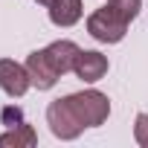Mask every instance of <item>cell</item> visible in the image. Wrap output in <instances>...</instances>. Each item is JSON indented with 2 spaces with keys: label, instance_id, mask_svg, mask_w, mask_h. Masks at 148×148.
I'll return each instance as SVG.
<instances>
[{
  "label": "cell",
  "instance_id": "1",
  "mask_svg": "<svg viewBox=\"0 0 148 148\" xmlns=\"http://www.w3.org/2000/svg\"><path fill=\"white\" fill-rule=\"evenodd\" d=\"M47 122H49V131H52L58 139H76V136L84 131V122L79 119L76 108L70 105V96L49 102V108H47Z\"/></svg>",
  "mask_w": 148,
  "mask_h": 148
},
{
  "label": "cell",
  "instance_id": "7",
  "mask_svg": "<svg viewBox=\"0 0 148 148\" xmlns=\"http://www.w3.org/2000/svg\"><path fill=\"white\" fill-rule=\"evenodd\" d=\"M44 52H47L49 64L55 67V73H58V76H64V73L73 70V64H76V58H79L82 49L73 44V41H52L49 47H44Z\"/></svg>",
  "mask_w": 148,
  "mask_h": 148
},
{
  "label": "cell",
  "instance_id": "4",
  "mask_svg": "<svg viewBox=\"0 0 148 148\" xmlns=\"http://www.w3.org/2000/svg\"><path fill=\"white\" fill-rule=\"evenodd\" d=\"M29 87H32V79H29L26 64H18L12 58H0V90L12 99H21Z\"/></svg>",
  "mask_w": 148,
  "mask_h": 148
},
{
  "label": "cell",
  "instance_id": "10",
  "mask_svg": "<svg viewBox=\"0 0 148 148\" xmlns=\"http://www.w3.org/2000/svg\"><path fill=\"white\" fill-rule=\"evenodd\" d=\"M108 6L122 18V21H134L136 15H139V6H142V0H108Z\"/></svg>",
  "mask_w": 148,
  "mask_h": 148
},
{
  "label": "cell",
  "instance_id": "6",
  "mask_svg": "<svg viewBox=\"0 0 148 148\" xmlns=\"http://www.w3.org/2000/svg\"><path fill=\"white\" fill-rule=\"evenodd\" d=\"M73 73H76L82 82L93 84V82L105 79V73H108V58H105L102 52H96V49H82L79 58H76V64H73Z\"/></svg>",
  "mask_w": 148,
  "mask_h": 148
},
{
  "label": "cell",
  "instance_id": "3",
  "mask_svg": "<svg viewBox=\"0 0 148 148\" xmlns=\"http://www.w3.org/2000/svg\"><path fill=\"white\" fill-rule=\"evenodd\" d=\"M87 32H90L96 41H102V44H119V41L125 38V32H128V21H122V18L105 3L102 9H96V12L87 18Z\"/></svg>",
  "mask_w": 148,
  "mask_h": 148
},
{
  "label": "cell",
  "instance_id": "5",
  "mask_svg": "<svg viewBox=\"0 0 148 148\" xmlns=\"http://www.w3.org/2000/svg\"><path fill=\"white\" fill-rule=\"evenodd\" d=\"M26 70H29L32 87H38V90H49V87H55V82H58V73H55V67L49 64V58H47L44 49H35V52L26 55Z\"/></svg>",
  "mask_w": 148,
  "mask_h": 148
},
{
  "label": "cell",
  "instance_id": "2",
  "mask_svg": "<svg viewBox=\"0 0 148 148\" xmlns=\"http://www.w3.org/2000/svg\"><path fill=\"white\" fill-rule=\"evenodd\" d=\"M70 105L76 108L79 119L84 122V128H99L108 113H110V102L102 90H82V93H70Z\"/></svg>",
  "mask_w": 148,
  "mask_h": 148
},
{
  "label": "cell",
  "instance_id": "11",
  "mask_svg": "<svg viewBox=\"0 0 148 148\" xmlns=\"http://www.w3.org/2000/svg\"><path fill=\"white\" fill-rule=\"evenodd\" d=\"M134 139L148 148V113H136V122H134Z\"/></svg>",
  "mask_w": 148,
  "mask_h": 148
},
{
  "label": "cell",
  "instance_id": "8",
  "mask_svg": "<svg viewBox=\"0 0 148 148\" xmlns=\"http://www.w3.org/2000/svg\"><path fill=\"white\" fill-rule=\"evenodd\" d=\"M38 142V134L29 122L12 125L6 134H0V148H32Z\"/></svg>",
  "mask_w": 148,
  "mask_h": 148
},
{
  "label": "cell",
  "instance_id": "9",
  "mask_svg": "<svg viewBox=\"0 0 148 148\" xmlns=\"http://www.w3.org/2000/svg\"><path fill=\"white\" fill-rule=\"evenodd\" d=\"M82 0H55L49 3V21L55 26H73L82 18Z\"/></svg>",
  "mask_w": 148,
  "mask_h": 148
},
{
  "label": "cell",
  "instance_id": "13",
  "mask_svg": "<svg viewBox=\"0 0 148 148\" xmlns=\"http://www.w3.org/2000/svg\"><path fill=\"white\" fill-rule=\"evenodd\" d=\"M35 3H41V6H49V3H55V0H35Z\"/></svg>",
  "mask_w": 148,
  "mask_h": 148
},
{
  "label": "cell",
  "instance_id": "12",
  "mask_svg": "<svg viewBox=\"0 0 148 148\" xmlns=\"http://www.w3.org/2000/svg\"><path fill=\"white\" fill-rule=\"evenodd\" d=\"M3 122H6L9 128H12V122H15V125H21V122H23L21 108H6V110H3Z\"/></svg>",
  "mask_w": 148,
  "mask_h": 148
}]
</instances>
